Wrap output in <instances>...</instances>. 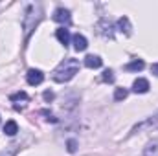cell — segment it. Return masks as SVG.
Masks as SVG:
<instances>
[{"label":"cell","instance_id":"obj_1","mask_svg":"<svg viewBox=\"0 0 158 156\" xmlns=\"http://www.w3.org/2000/svg\"><path fill=\"white\" fill-rule=\"evenodd\" d=\"M79 72V61L77 59H64L52 74V79L55 83H68L76 77V74Z\"/></svg>","mask_w":158,"mask_h":156},{"label":"cell","instance_id":"obj_2","mask_svg":"<svg viewBox=\"0 0 158 156\" xmlns=\"http://www.w3.org/2000/svg\"><path fill=\"white\" fill-rule=\"evenodd\" d=\"M39 20H40V7L28 6L26 15H24V33H26V39H28L30 33L35 30V26L39 24Z\"/></svg>","mask_w":158,"mask_h":156},{"label":"cell","instance_id":"obj_3","mask_svg":"<svg viewBox=\"0 0 158 156\" xmlns=\"http://www.w3.org/2000/svg\"><path fill=\"white\" fill-rule=\"evenodd\" d=\"M151 127H158V112H155L153 116H149L145 121H142V123H138V125H134L132 127V130H131V134H136L138 130H143V129H151Z\"/></svg>","mask_w":158,"mask_h":156},{"label":"cell","instance_id":"obj_4","mask_svg":"<svg viewBox=\"0 0 158 156\" xmlns=\"http://www.w3.org/2000/svg\"><path fill=\"white\" fill-rule=\"evenodd\" d=\"M26 81H28V84L30 86H39L40 83L44 81V74L37 70V68H31V70H28V74H26Z\"/></svg>","mask_w":158,"mask_h":156},{"label":"cell","instance_id":"obj_5","mask_svg":"<svg viewBox=\"0 0 158 156\" xmlns=\"http://www.w3.org/2000/svg\"><path fill=\"white\" fill-rule=\"evenodd\" d=\"M55 22H59V24H70L72 22V15H70V11L68 9H64V7H57L55 11H53V17H52Z\"/></svg>","mask_w":158,"mask_h":156},{"label":"cell","instance_id":"obj_6","mask_svg":"<svg viewBox=\"0 0 158 156\" xmlns=\"http://www.w3.org/2000/svg\"><path fill=\"white\" fill-rule=\"evenodd\" d=\"M98 30H99V33H101L103 37H109V39L114 37V26H112V22L107 20V18H101V20H99Z\"/></svg>","mask_w":158,"mask_h":156},{"label":"cell","instance_id":"obj_7","mask_svg":"<svg viewBox=\"0 0 158 156\" xmlns=\"http://www.w3.org/2000/svg\"><path fill=\"white\" fill-rule=\"evenodd\" d=\"M72 44H74V50L76 51H85L88 48V40H86L85 35H81V33H76L72 37Z\"/></svg>","mask_w":158,"mask_h":156},{"label":"cell","instance_id":"obj_8","mask_svg":"<svg viewBox=\"0 0 158 156\" xmlns=\"http://www.w3.org/2000/svg\"><path fill=\"white\" fill-rule=\"evenodd\" d=\"M149 81L143 77H138L134 83H132V92H136V94H145V92H149Z\"/></svg>","mask_w":158,"mask_h":156},{"label":"cell","instance_id":"obj_9","mask_svg":"<svg viewBox=\"0 0 158 156\" xmlns=\"http://www.w3.org/2000/svg\"><path fill=\"white\" fill-rule=\"evenodd\" d=\"M101 64H103V61H101L99 55H86V57H85V66H86V68L96 70V68H101Z\"/></svg>","mask_w":158,"mask_h":156},{"label":"cell","instance_id":"obj_10","mask_svg":"<svg viewBox=\"0 0 158 156\" xmlns=\"http://www.w3.org/2000/svg\"><path fill=\"white\" fill-rule=\"evenodd\" d=\"M116 30L121 31V33H125V35H131V20L127 18V17H119L118 22H116Z\"/></svg>","mask_w":158,"mask_h":156},{"label":"cell","instance_id":"obj_11","mask_svg":"<svg viewBox=\"0 0 158 156\" xmlns=\"http://www.w3.org/2000/svg\"><path fill=\"white\" fill-rule=\"evenodd\" d=\"M55 37H57V40L66 48L68 44H70V40H72V37H70V33H68V30L66 28H59L57 31H55Z\"/></svg>","mask_w":158,"mask_h":156},{"label":"cell","instance_id":"obj_12","mask_svg":"<svg viewBox=\"0 0 158 156\" xmlns=\"http://www.w3.org/2000/svg\"><path fill=\"white\" fill-rule=\"evenodd\" d=\"M143 68H145V63H143L142 59H134L132 63L125 64V70H127V72H142Z\"/></svg>","mask_w":158,"mask_h":156},{"label":"cell","instance_id":"obj_13","mask_svg":"<svg viewBox=\"0 0 158 156\" xmlns=\"http://www.w3.org/2000/svg\"><path fill=\"white\" fill-rule=\"evenodd\" d=\"M143 156H158V140L149 142L143 149Z\"/></svg>","mask_w":158,"mask_h":156},{"label":"cell","instance_id":"obj_14","mask_svg":"<svg viewBox=\"0 0 158 156\" xmlns=\"http://www.w3.org/2000/svg\"><path fill=\"white\" fill-rule=\"evenodd\" d=\"M4 132H6L7 136H15V134L19 132V125H17V121H13V119L6 121V125H4Z\"/></svg>","mask_w":158,"mask_h":156},{"label":"cell","instance_id":"obj_15","mask_svg":"<svg viewBox=\"0 0 158 156\" xmlns=\"http://www.w3.org/2000/svg\"><path fill=\"white\" fill-rule=\"evenodd\" d=\"M127 96H129V90L127 88H116L114 90V101H123Z\"/></svg>","mask_w":158,"mask_h":156},{"label":"cell","instance_id":"obj_16","mask_svg":"<svg viewBox=\"0 0 158 156\" xmlns=\"http://www.w3.org/2000/svg\"><path fill=\"white\" fill-rule=\"evenodd\" d=\"M9 99H11V101H28V94L20 90V92L11 94V96H9Z\"/></svg>","mask_w":158,"mask_h":156},{"label":"cell","instance_id":"obj_17","mask_svg":"<svg viewBox=\"0 0 158 156\" xmlns=\"http://www.w3.org/2000/svg\"><path fill=\"white\" fill-rule=\"evenodd\" d=\"M66 147H68V153H76V151H77V142L72 138V140L66 142Z\"/></svg>","mask_w":158,"mask_h":156},{"label":"cell","instance_id":"obj_18","mask_svg":"<svg viewBox=\"0 0 158 156\" xmlns=\"http://www.w3.org/2000/svg\"><path fill=\"white\" fill-rule=\"evenodd\" d=\"M103 81L114 83V72H112V70H105V72H103Z\"/></svg>","mask_w":158,"mask_h":156},{"label":"cell","instance_id":"obj_19","mask_svg":"<svg viewBox=\"0 0 158 156\" xmlns=\"http://www.w3.org/2000/svg\"><path fill=\"white\" fill-rule=\"evenodd\" d=\"M53 97H55V96H53V92H52V90H46V92L42 94V99H44L46 103H50V101H53Z\"/></svg>","mask_w":158,"mask_h":156},{"label":"cell","instance_id":"obj_20","mask_svg":"<svg viewBox=\"0 0 158 156\" xmlns=\"http://www.w3.org/2000/svg\"><path fill=\"white\" fill-rule=\"evenodd\" d=\"M40 114H44V116H46V119H48V121H52V123H55V121H57V117H53L50 112H48V110H40Z\"/></svg>","mask_w":158,"mask_h":156},{"label":"cell","instance_id":"obj_21","mask_svg":"<svg viewBox=\"0 0 158 156\" xmlns=\"http://www.w3.org/2000/svg\"><path fill=\"white\" fill-rule=\"evenodd\" d=\"M151 72H153V74H155V76L158 77V63H155V64H151Z\"/></svg>","mask_w":158,"mask_h":156}]
</instances>
